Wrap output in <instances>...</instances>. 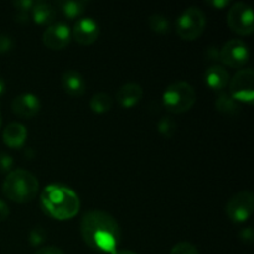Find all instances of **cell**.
I'll list each match as a JSON object with an SVG mask.
<instances>
[{
	"label": "cell",
	"instance_id": "cell-1",
	"mask_svg": "<svg viewBox=\"0 0 254 254\" xmlns=\"http://www.w3.org/2000/svg\"><path fill=\"white\" fill-rule=\"evenodd\" d=\"M79 231L83 242L94 251L113 253L121 242V227L116 218L102 210H89L82 217Z\"/></svg>",
	"mask_w": 254,
	"mask_h": 254
},
{
	"label": "cell",
	"instance_id": "cell-2",
	"mask_svg": "<svg viewBox=\"0 0 254 254\" xmlns=\"http://www.w3.org/2000/svg\"><path fill=\"white\" fill-rule=\"evenodd\" d=\"M42 211L57 221L72 220L81 208L78 195L68 186L50 184L40 193Z\"/></svg>",
	"mask_w": 254,
	"mask_h": 254
},
{
	"label": "cell",
	"instance_id": "cell-3",
	"mask_svg": "<svg viewBox=\"0 0 254 254\" xmlns=\"http://www.w3.org/2000/svg\"><path fill=\"white\" fill-rule=\"evenodd\" d=\"M40 184L36 176L25 169H15L6 175L2 193L16 203H29L39 195Z\"/></svg>",
	"mask_w": 254,
	"mask_h": 254
},
{
	"label": "cell",
	"instance_id": "cell-4",
	"mask_svg": "<svg viewBox=\"0 0 254 254\" xmlns=\"http://www.w3.org/2000/svg\"><path fill=\"white\" fill-rule=\"evenodd\" d=\"M197 94L195 88L185 81H178L166 87L163 93V104L173 114L189 112L196 103Z\"/></svg>",
	"mask_w": 254,
	"mask_h": 254
},
{
	"label": "cell",
	"instance_id": "cell-5",
	"mask_svg": "<svg viewBox=\"0 0 254 254\" xmlns=\"http://www.w3.org/2000/svg\"><path fill=\"white\" fill-rule=\"evenodd\" d=\"M206 29V15L200 7L190 6L178 17L175 30L178 36L185 41H195Z\"/></svg>",
	"mask_w": 254,
	"mask_h": 254
},
{
	"label": "cell",
	"instance_id": "cell-6",
	"mask_svg": "<svg viewBox=\"0 0 254 254\" xmlns=\"http://www.w3.org/2000/svg\"><path fill=\"white\" fill-rule=\"evenodd\" d=\"M227 25L233 32L241 36L252 35L254 31L252 7L246 2H235L227 12Z\"/></svg>",
	"mask_w": 254,
	"mask_h": 254
},
{
	"label": "cell",
	"instance_id": "cell-7",
	"mask_svg": "<svg viewBox=\"0 0 254 254\" xmlns=\"http://www.w3.org/2000/svg\"><path fill=\"white\" fill-rule=\"evenodd\" d=\"M230 96L236 102L252 104L254 101V72L252 68L238 69L230 78Z\"/></svg>",
	"mask_w": 254,
	"mask_h": 254
},
{
	"label": "cell",
	"instance_id": "cell-8",
	"mask_svg": "<svg viewBox=\"0 0 254 254\" xmlns=\"http://www.w3.org/2000/svg\"><path fill=\"white\" fill-rule=\"evenodd\" d=\"M226 215L232 222L243 223L252 216L254 211V195L251 191H240L228 200Z\"/></svg>",
	"mask_w": 254,
	"mask_h": 254
},
{
	"label": "cell",
	"instance_id": "cell-9",
	"mask_svg": "<svg viewBox=\"0 0 254 254\" xmlns=\"http://www.w3.org/2000/svg\"><path fill=\"white\" fill-rule=\"evenodd\" d=\"M220 61L235 69H242L250 61V49L240 39L228 40L220 50Z\"/></svg>",
	"mask_w": 254,
	"mask_h": 254
},
{
	"label": "cell",
	"instance_id": "cell-10",
	"mask_svg": "<svg viewBox=\"0 0 254 254\" xmlns=\"http://www.w3.org/2000/svg\"><path fill=\"white\" fill-rule=\"evenodd\" d=\"M72 35L71 29L68 25L64 22H55V24L47 26L42 34V42L45 46L54 51L64 49L71 42Z\"/></svg>",
	"mask_w": 254,
	"mask_h": 254
},
{
	"label": "cell",
	"instance_id": "cell-11",
	"mask_svg": "<svg viewBox=\"0 0 254 254\" xmlns=\"http://www.w3.org/2000/svg\"><path fill=\"white\" fill-rule=\"evenodd\" d=\"M71 35L74 41L83 46H89L94 44L99 36V26L91 17H82L77 20L71 30Z\"/></svg>",
	"mask_w": 254,
	"mask_h": 254
},
{
	"label": "cell",
	"instance_id": "cell-12",
	"mask_svg": "<svg viewBox=\"0 0 254 254\" xmlns=\"http://www.w3.org/2000/svg\"><path fill=\"white\" fill-rule=\"evenodd\" d=\"M40 109H41V102L39 97L32 93L19 94L11 102V111L20 118H34L39 114Z\"/></svg>",
	"mask_w": 254,
	"mask_h": 254
},
{
	"label": "cell",
	"instance_id": "cell-13",
	"mask_svg": "<svg viewBox=\"0 0 254 254\" xmlns=\"http://www.w3.org/2000/svg\"><path fill=\"white\" fill-rule=\"evenodd\" d=\"M144 96L143 87L138 83H126L117 91L116 93V101L123 108H133L135 107L139 102L141 101Z\"/></svg>",
	"mask_w": 254,
	"mask_h": 254
},
{
	"label": "cell",
	"instance_id": "cell-14",
	"mask_svg": "<svg viewBox=\"0 0 254 254\" xmlns=\"http://www.w3.org/2000/svg\"><path fill=\"white\" fill-rule=\"evenodd\" d=\"M27 139V130L24 124L12 122L7 124L2 131V141L10 149H20L25 145Z\"/></svg>",
	"mask_w": 254,
	"mask_h": 254
},
{
	"label": "cell",
	"instance_id": "cell-15",
	"mask_svg": "<svg viewBox=\"0 0 254 254\" xmlns=\"http://www.w3.org/2000/svg\"><path fill=\"white\" fill-rule=\"evenodd\" d=\"M61 84L64 91L71 97H82L86 93V81L79 72L67 69L62 73Z\"/></svg>",
	"mask_w": 254,
	"mask_h": 254
},
{
	"label": "cell",
	"instance_id": "cell-16",
	"mask_svg": "<svg viewBox=\"0 0 254 254\" xmlns=\"http://www.w3.org/2000/svg\"><path fill=\"white\" fill-rule=\"evenodd\" d=\"M203 78H205V83L207 84L208 88L216 92L223 91L230 83V74H228L227 69H225V67L220 66V64H213V66L208 67Z\"/></svg>",
	"mask_w": 254,
	"mask_h": 254
},
{
	"label": "cell",
	"instance_id": "cell-17",
	"mask_svg": "<svg viewBox=\"0 0 254 254\" xmlns=\"http://www.w3.org/2000/svg\"><path fill=\"white\" fill-rule=\"evenodd\" d=\"M31 17L35 24L50 26L56 20V9L46 1H35L31 9Z\"/></svg>",
	"mask_w": 254,
	"mask_h": 254
},
{
	"label": "cell",
	"instance_id": "cell-18",
	"mask_svg": "<svg viewBox=\"0 0 254 254\" xmlns=\"http://www.w3.org/2000/svg\"><path fill=\"white\" fill-rule=\"evenodd\" d=\"M87 4L88 2L83 0H61L57 1V7L68 19H77L83 14Z\"/></svg>",
	"mask_w": 254,
	"mask_h": 254
},
{
	"label": "cell",
	"instance_id": "cell-19",
	"mask_svg": "<svg viewBox=\"0 0 254 254\" xmlns=\"http://www.w3.org/2000/svg\"><path fill=\"white\" fill-rule=\"evenodd\" d=\"M215 107L220 113L226 114V116H235L240 112V103L236 102L228 93L221 92L216 98Z\"/></svg>",
	"mask_w": 254,
	"mask_h": 254
},
{
	"label": "cell",
	"instance_id": "cell-20",
	"mask_svg": "<svg viewBox=\"0 0 254 254\" xmlns=\"http://www.w3.org/2000/svg\"><path fill=\"white\" fill-rule=\"evenodd\" d=\"M112 106H113V98L104 92L96 93L89 101V107H91L92 112L96 114L107 113L108 111H111Z\"/></svg>",
	"mask_w": 254,
	"mask_h": 254
},
{
	"label": "cell",
	"instance_id": "cell-21",
	"mask_svg": "<svg viewBox=\"0 0 254 254\" xmlns=\"http://www.w3.org/2000/svg\"><path fill=\"white\" fill-rule=\"evenodd\" d=\"M149 27L155 34L165 35L170 31V22L163 15L155 14L149 17Z\"/></svg>",
	"mask_w": 254,
	"mask_h": 254
},
{
	"label": "cell",
	"instance_id": "cell-22",
	"mask_svg": "<svg viewBox=\"0 0 254 254\" xmlns=\"http://www.w3.org/2000/svg\"><path fill=\"white\" fill-rule=\"evenodd\" d=\"M178 123L170 116H165L158 122V131L165 138L170 139L175 135Z\"/></svg>",
	"mask_w": 254,
	"mask_h": 254
},
{
	"label": "cell",
	"instance_id": "cell-23",
	"mask_svg": "<svg viewBox=\"0 0 254 254\" xmlns=\"http://www.w3.org/2000/svg\"><path fill=\"white\" fill-rule=\"evenodd\" d=\"M47 233L42 227H35L29 233V243L32 247H40L46 241Z\"/></svg>",
	"mask_w": 254,
	"mask_h": 254
},
{
	"label": "cell",
	"instance_id": "cell-24",
	"mask_svg": "<svg viewBox=\"0 0 254 254\" xmlns=\"http://www.w3.org/2000/svg\"><path fill=\"white\" fill-rule=\"evenodd\" d=\"M170 254H200L196 246L190 242H179L171 248Z\"/></svg>",
	"mask_w": 254,
	"mask_h": 254
},
{
	"label": "cell",
	"instance_id": "cell-25",
	"mask_svg": "<svg viewBox=\"0 0 254 254\" xmlns=\"http://www.w3.org/2000/svg\"><path fill=\"white\" fill-rule=\"evenodd\" d=\"M14 166V159L6 153H0V174H9Z\"/></svg>",
	"mask_w": 254,
	"mask_h": 254
},
{
	"label": "cell",
	"instance_id": "cell-26",
	"mask_svg": "<svg viewBox=\"0 0 254 254\" xmlns=\"http://www.w3.org/2000/svg\"><path fill=\"white\" fill-rule=\"evenodd\" d=\"M34 4L35 1H32V0H15V1H12V6L19 12L31 11Z\"/></svg>",
	"mask_w": 254,
	"mask_h": 254
},
{
	"label": "cell",
	"instance_id": "cell-27",
	"mask_svg": "<svg viewBox=\"0 0 254 254\" xmlns=\"http://www.w3.org/2000/svg\"><path fill=\"white\" fill-rule=\"evenodd\" d=\"M14 46V41L10 36L5 34H0V54H6Z\"/></svg>",
	"mask_w": 254,
	"mask_h": 254
},
{
	"label": "cell",
	"instance_id": "cell-28",
	"mask_svg": "<svg viewBox=\"0 0 254 254\" xmlns=\"http://www.w3.org/2000/svg\"><path fill=\"white\" fill-rule=\"evenodd\" d=\"M240 238L245 243H252L254 240V232L252 227H246L240 231Z\"/></svg>",
	"mask_w": 254,
	"mask_h": 254
},
{
	"label": "cell",
	"instance_id": "cell-29",
	"mask_svg": "<svg viewBox=\"0 0 254 254\" xmlns=\"http://www.w3.org/2000/svg\"><path fill=\"white\" fill-rule=\"evenodd\" d=\"M35 254H64V252L61 248L55 247V246H45V247H40Z\"/></svg>",
	"mask_w": 254,
	"mask_h": 254
},
{
	"label": "cell",
	"instance_id": "cell-30",
	"mask_svg": "<svg viewBox=\"0 0 254 254\" xmlns=\"http://www.w3.org/2000/svg\"><path fill=\"white\" fill-rule=\"evenodd\" d=\"M10 216V208L2 200H0V222H4Z\"/></svg>",
	"mask_w": 254,
	"mask_h": 254
},
{
	"label": "cell",
	"instance_id": "cell-31",
	"mask_svg": "<svg viewBox=\"0 0 254 254\" xmlns=\"http://www.w3.org/2000/svg\"><path fill=\"white\" fill-rule=\"evenodd\" d=\"M207 4L210 6L215 7V9L221 10L227 6V5H230V1L228 0H210V1H207Z\"/></svg>",
	"mask_w": 254,
	"mask_h": 254
},
{
	"label": "cell",
	"instance_id": "cell-32",
	"mask_svg": "<svg viewBox=\"0 0 254 254\" xmlns=\"http://www.w3.org/2000/svg\"><path fill=\"white\" fill-rule=\"evenodd\" d=\"M206 56L210 60H220V50L217 47H208L206 51Z\"/></svg>",
	"mask_w": 254,
	"mask_h": 254
},
{
	"label": "cell",
	"instance_id": "cell-33",
	"mask_svg": "<svg viewBox=\"0 0 254 254\" xmlns=\"http://www.w3.org/2000/svg\"><path fill=\"white\" fill-rule=\"evenodd\" d=\"M29 20H30V16L27 12H19L17 11V14L15 15V21L19 22V24H29Z\"/></svg>",
	"mask_w": 254,
	"mask_h": 254
},
{
	"label": "cell",
	"instance_id": "cell-34",
	"mask_svg": "<svg viewBox=\"0 0 254 254\" xmlns=\"http://www.w3.org/2000/svg\"><path fill=\"white\" fill-rule=\"evenodd\" d=\"M5 89H6V82L2 77H0V97H2V94L5 93Z\"/></svg>",
	"mask_w": 254,
	"mask_h": 254
},
{
	"label": "cell",
	"instance_id": "cell-35",
	"mask_svg": "<svg viewBox=\"0 0 254 254\" xmlns=\"http://www.w3.org/2000/svg\"><path fill=\"white\" fill-rule=\"evenodd\" d=\"M111 254H138L133 251H129V250H123V251H116V252L111 253Z\"/></svg>",
	"mask_w": 254,
	"mask_h": 254
},
{
	"label": "cell",
	"instance_id": "cell-36",
	"mask_svg": "<svg viewBox=\"0 0 254 254\" xmlns=\"http://www.w3.org/2000/svg\"><path fill=\"white\" fill-rule=\"evenodd\" d=\"M1 123H2V121H1V114H0V128H1Z\"/></svg>",
	"mask_w": 254,
	"mask_h": 254
}]
</instances>
